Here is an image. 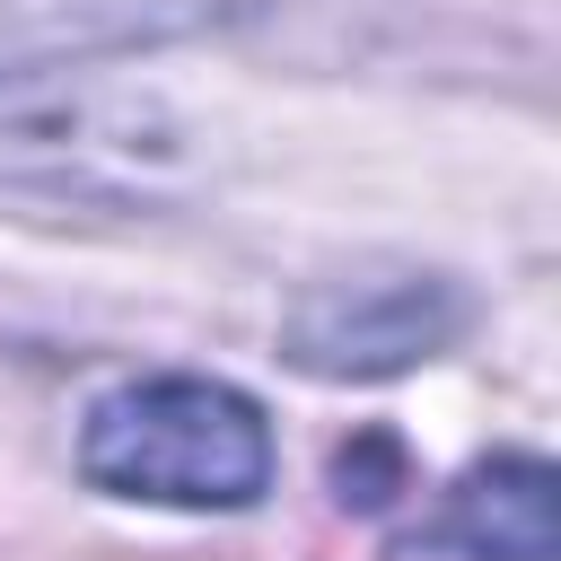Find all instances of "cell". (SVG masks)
Here are the masks:
<instances>
[{
  "instance_id": "6da1fadb",
  "label": "cell",
  "mask_w": 561,
  "mask_h": 561,
  "mask_svg": "<svg viewBox=\"0 0 561 561\" xmlns=\"http://www.w3.org/2000/svg\"><path fill=\"white\" fill-rule=\"evenodd\" d=\"M79 473L158 508H254L272 482V430L219 377H140L88 412Z\"/></svg>"
},
{
  "instance_id": "3957f363",
  "label": "cell",
  "mask_w": 561,
  "mask_h": 561,
  "mask_svg": "<svg viewBox=\"0 0 561 561\" xmlns=\"http://www.w3.org/2000/svg\"><path fill=\"white\" fill-rule=\"evenodd\" d=\"M254 0H0V79L9 70H61L88 53H131L167 35H202L219 18H245Z\"/></svg>"
},
{
  "instance_id": "277c9868",
  "label": "cell",
  "mask_w": 561,
  "mask_h": 561,
  "mask_svg": "<svg viewBox=\"0 0 561 561\" xmlns=\"http://www.w3.org/2000/svg\"><path fill=\"white\" fill-rule=\"evenodd\" d=\"M552 465L543 456H482L438 517V543H456L465 561H552L561 552V517H552Z\"/></svg>"
},
{
  "instance_id": "5b68a950",
  "label": "cell",
  "mask_w": 561,
  "mask_h": 561,
  "mask_svg": "<svg viewBox=\"0 0 561 561\" xmlns=\"http://www.w3.org/2000/svg\"><path fill=\"white\" fill-rule=\"evenodd\" d=\"M333 491H342L351 508H386V500L403 491V447H394V438H351V447L333 456Z\"/></svg>"
},
{
  "instance_id": "7a4b0ae2",
  "label": "cell",
  "mask_w": 561,
  "mask_h": 561,
  "mask_svg": "<svg viewBox=\"0 0 561 561\" xmlns=\"http://www.w3.org/2000/svg\"><path fill=\"white\" fill-rule=\"evenodd\" d=\"M465 289L438 272H394V280H324L289 307L280 351L307 377H394L465 333Z\"/></svg>"
}]
</instances>
